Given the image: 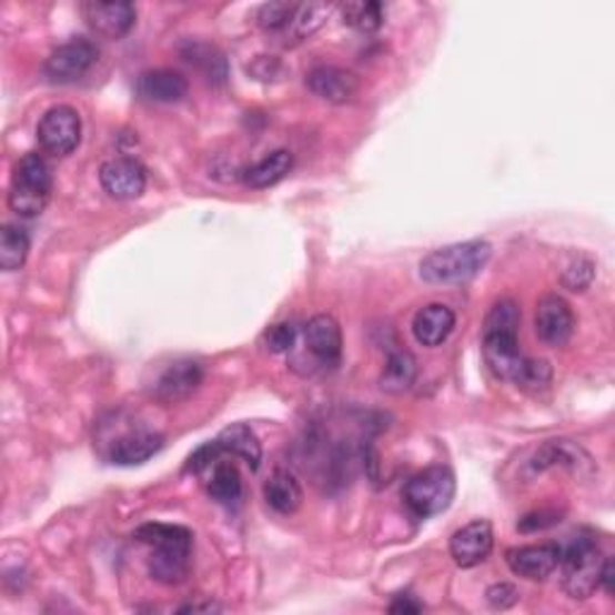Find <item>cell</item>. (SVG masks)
<instances>
[{
	"label": "cell",
	"mask_w": 615,
	"mask_h": 615,
	"mask_svg": "<svg viewBox=\"0 0 615 615\" xmlns=\"http://www.w3.org/2000/svg\"><path fill=\"white\" fill-rule=\"evenodd\" d=\"M204 380L200 361L175 359L161 371L152 385V397L161 404H179L193 397Z\"/></svg>",
	"instance_id": "9c48e42d"
},
{
	"label": "cell",
	"mask_w": 615,
	"mask_h": 615,
	"mask_svg": "<svg viewBox=\"0 0 615 615\" xmlns=\"http://www.w3.org/2000/svg\"><path fill=\"white\" fill-rule=\"evenodd\" d=\"M305 84L315 97L330 104H346L359 94V78L351 70L336 65H320L305 75Z\"/></svg>",
	"instance_id": "ac0fdd59"
},
{
	"label": "cell",
	"mask_w": 615,
	"mask_h": 615,
	"mask_svg": "<svg viewBox=\"0 0 615 615\" xmlns=\"http://www.w3.org/2000/svg\"><path fill=\"white\" fill-rule=\"evenodd\" d=\"M29 255V236L22 226L6 224L0 231V268L6 272L20 270Z\"/></svg>",
	"instance_id": "f1b7e54d"
},
{
	"label": "cell",
	"mask_w": 615,
	"mask_h": 615,
	"mask_svg": "<svg viewBox=\"0 0 615 615\" xmlns=\"http://www.w3.org/2000/svg\"><path fill=\"white\" fill-rule=\"evenodd\" d=\"M561 522V512L558 510H536V512H530V515H524L517 524L520 532H541V530H548V526L558 524Z\"/></svg>",
	"instance_id": "d6a6232c"
},
{
	"label": "cell",
	"mask_w": 615,
	"mask_h": 615,
	"mask_svg": "<svg viewBox=\"0 0 615 615\" xmlns=\"http://www.w3.org/2000/svg\"><path fill=\"white\" fill-rule=\"evenodd\" d=\"M198 611L212 613V611H219V606H214V604H190V606L181 608V613H198Z\"/></svg>",
	"instance_id": "8d00e7d4"
},
{
	"label": "cell",
	"mask_w": 615,
	"mask_h": 615,
	"mask_svg": "<svg viewBox=\"0 0 615 615\" xmlns=\"http://www.w3.org/2000/svg\"><path fill=\"white\" fill-rule=\"evenodd\" d=\"M344 24L354 27L356 32L371 34L385 24V6L377 0H349L340 6Z\"/></svg>",
	"instance_id": "4316f807"
},
{
	"label": "cell",
	"mask_w": 615,
	"mask_h": 615,
	"mask_svg": "<svg viewBox=\"0 0 615 615\" xmlns=\"http://www.w3.org/2000/svg\"><path fill=\"white\" fill-rule=\"evenodd\" d=\"M493 551V526L486 520L468 522L450 538V555L460 567H476Z\"/></svg>",
	"instance_id": "9a60e30c"
},
{
	"label": "cell",
	"mask_w": 615,
	"mask_h": 615,
	"mask_svg": "<svg viewBox=\"0 0 615 615\" xmlns=\"http://www.w3.org/2000/svg\"><path fill=\"white\" fill-rule=\"evenodd\" d=\"M138 92L148 101H157V104H175L188 94V80L181 72L169 68L148 70L138 80Z\"/></svg>",
	"instance_id": "44dd1931"
},
{
	"label": "cell",
	"mask_w": 615,
	"mask_h": 615,
	"mask_svg": "<svg viewBox=\"0 0 615 615\" xmlns=\"http://www.w3.org/2000/svg\"><path fill=\"white\" fill-rule=\"evenodd\" d=\"M330 10L332 8L325 6V3H303V6H299L294 22H291L286 32L282 34L286 47H296V43L305 41L308 37H313L317 29L325 24Z\"/></svg>",
	"instance_id": "83f0119b"
},
{
	"label": "cell",
	"mask_w": 615,
	"mask_h": 615,
	"mask_svg": "<svg viewBox=\"0 0 615 615\" xmlns=\"http://www.w3.org/2000/svg\"><path fill=\"white\" fill-rule=\"evenodd\" d=\"M602 587L606 589V594L615 592V563H613V558L604 561V567H602Z\"/></svg>",
	"instance_id": "d590c367"
},
{
	"label": "cell",
	"mask_w": 615,
	"mask_h": 615,
	"mask_svg": "<svg viewBox=\"0 0 615 615\" xmlns=\"http://www.w3.org/2000/svg\"><path fill=\"white\" fill-rule=\"evenodd\" d=\"M37 140L39 148L56 159L70 157L80 148L82 140L80 113L65 104L49 109L41 115V121L37 125Z\"/></svg>",
	"instance_id": "52a82bcc"
},
{
	"label": "cell",
	"mask_w": 615,
	"mask_h": 615,
	"mask_svg": "<svg viewBox=\"0 0 615 615\" xmlns=\"http://www.w3.org/2000/svg\"><path fill=\"white\" fill-rule=\"evenodd\" d=\"M457 481L447 466H429L406 481L402 491L404 505L414 517L429 520L443 512L455 501Z\"/></svg>",
	"instance_id": "8992f818"
},
{
	"label": "cell",
	"mask_w": 615,
	"mask_h": 615,
	"mask_svg": "<svg viewBox=\"0 0 615 615\" xmlns=\"http://www.w3.org/2000/svg\"><path fill=\"white\" fill-rule=\"evenodd\" d=\"M82 18L94 34L119 41L130 34V29L138 22V8L133 3H99L90 0L82 3Z\"/></svg>",
	"instance_id": "4fadbf2b"
},
{
	"label": "cell",
	"mask_w": 615,
	"mask_h": 615,
	"mask_svg": "<svg viewBox=\"0 0 615 615\" xmlns=\"http://www.w3.org/2000/svg\"><path fill=\"white\" fill-rule=\"evenodd\" d=\"M416 373H419V363L412 351L392 349L385 361L383 375H380V390L387 394H404L414 385Z\"/></svg>",
	"instance_id": "d4e9b609"
},
{
	"label": "cell",
	"mask_w": 615,
	"mask_h": 615,
	"mask_svg": "<svg viewBox=\"0 0 615 615\" xmlns=\"http://www.w3.org/2000/svg\"><path fill=\"white\" fill-rule=\"evenodd\" d=\"M534 330L538 340L546 346H553V349L565 346L575 332L573 308H569V303L558 294L544 296L536 305Z\"/></svg>",
	"instance_id": "7c38bea8"
},
{
	"label": "cell",
	"mask_w": 615,
	"mask_h": 615,
	"mask_svg": "<svg viewBox=\"0 0 615 615\" xmlns=\"http://www.w3.org/2000/svg\"><path fill=\"white\" fill-rule=\"evenodd\" d=\"M161 447H164V435L161 433L130 431L111 443L109 460L119 466H135L159 455Z\"/></svg>",
	"instance_id": "ffe728a7"
},
{
	"label": "cell",
	"mask_w": 615,
	"mask_h": 615,
	"mask_svg": "<svg viewBox=\"0 0 615 615\" xmlns=\"http://www.w3.org/2000/svg\"><path fill=\"white\" fill-rule=\"evenodd\" d=\"M181 56L190 65L198 68L210 82L222 84L226 80V58L222 51L214 49L212 43L185 41L181 49Z\"/></svg>",
	"instance_id": "484cf974"
},
{
	"label": "cell",
	"mask_w": 615,
	"mask_h": 615,
	"mask_svg": "<svg viewBox=\"0 0 615 615\" xmlns=\"http://www.w3.org/2000/svg\"><path fill=\"white\" fill-rule=\"evenodd\" d=\"M99 183L113 200H138L148 188V169L133 157H113L101 164Z\"/></svg>",
	"instance_id": "8fae6325"
},
{
	"label": "cell",
	"mask_w": 615,
	"mask_h": 615,
	"mask_svg": "<svg viewBox=\"0 0 615 615\" xmlns=\"http://www.w3.org/2000/svg\"><path fill=\"white\" fill-rule=\"evenodd\" d=\"M53 179L47 159L37 152L24 154L12 169L8 208L24 219L39 216L51 200Z\"/></svg>",
	"instance_id": "277c9868"
},
{
	"label": "cell",
	"mask_w": 615,
	"mask_h": 615,
	"mask_svg": "<svg viewBox=\"0 0 615 615\" xmlns=\"http://www.w3.org/2000/svg\"><path fill=\"white\" fill-rule=\"evenodd\" d=\"M606 555L589 536H579L567 548H563V589L575 602H587L602 589V567Z\"/></svg>",
	"instance_id": "5b68a950"
},
{
	"label": "cell",
	"mask_w": 615,
	"mask_h": 615,
	"mask_svg": "<svg viewBox=\"0 0 615 615\" xmlns=\"http://www.w3.org/2000/svg\"><path fill=\"white\" fill-rule=\"evenodd\" d=\"M517 589L512 584H493V587L486 592V602L495 611H507L517 604Z\"/></svg>",
	"instance_id": "836d02e7"
},
{
	"label": "cell",
	"mask_w": 615,
	"mask_h": 615,
	"mask_svg": "<svg viewBox=\"0 0 615 615\" xmlns=\"http://www.w3.org/2000/svg\"><path fill=\"white\" fill-rule=\"evenodd\" d=\"M299 340V327L294 322H280V325H272L265 332V342L272 354H286L296 346Z\"/></svg>",
	"instance_id": "1f68e13d"
},
{
	"label": "cell",
	"mask_w": 615,
	"mask_h": 615,
	"mask_svg": "<svg viewBox=\"0 0 615 615\" xmlns=\"http://www.w3.org/2000/svg\"><path fill=\"white\" fill-rule=\"evenodd\" d=\"M294 169V154L289 150H276L268 157H262L255 161L253 167H248L243 173L245 185H251L253 190H265L272 188L280 181H284L286 175Z\"/></svg>",
	"instance_id": "cb8c5ba5"
},
{
	"label": "cell",
	"mask_w": 615,
	"mask_h": 615,
	"mask_svg": "<svg viewBox=\"0 0 615 615\" xmlns=\"http://www.w3.org/2000/svg\"><path fill=\"white\" fill-rule=\"evenodd\" d=\"M296 10L299 3H284V0H280V3H265L258 12V24L270 34H284L296 18Z\"/></svg>",
	"instance_id": "f546056e"
},
{
	"label": "cell",
	"mask_w": 615,
	"mask_h": 615,
	"mask_svg": "<svg viewBox=\"0 0 615 615\" xmlns=\"http://www.w3.org/2000/svg\"><path fill=\"white\" fill-rule=\"evenodd\" d=\"M594 274H596L594 262L587 255H575L565 265V270L561 274V282L569 291H587L594 282Z\"/></svg>",
	"instance_id": "4dcf8cb0"
},
{
	"label": "cell",
	"mask_w": 615,
	"mask_h": 615,
	"mask_svg": "<svg viewBox=\"0 0 615 615\" xmlns=\"http://www.w3.org/2000/svg\"><path fill=\"white\" fill-rule=\"evenodd\" d=\"M140 544L150 546V575L161 584H181L193 565V532L179 524L150 522L135 532Z\"/></svg>",
	"instance_id": "7a4b0ae2"
},
{
	"label": "cell",
	"mask_w": 615,
	"mask_h": 615,
	"mask_svg": "<svg viewBox=\"0 0 615 615\" xmlns=\"http://www.w3.org/2000/svg\"><path fill=\"white\" fill-rule=\"evenodd\" d=\"M265 503L276 512V515H294L303 505V488L301 481L289 468H276V472L262 486Z\"/></svg>",
	"instance_id": "7402d4cb"
},
{
	"label": "cell",
	"mask_w": 615,
	"mask_h": 615,
	"mask_svg": "<svg viewBox=\"0 0 615 615\" xmlns=\"http://www.w3.org/2000/svg\"><path fill=\"white\" fill-rule=\"evenodd\" d=\"M455 325H457V315L452 308H447L445 303H431V305H423L414 315L412 332L421 346L435 349V346H443L450 340V334L455 332Z\"/></svg>",
	"instance_id": "d6986e66"
},
{
	"label": "cell",
	"mask_w": 615,
	"mask_h": 615,
	"mask_svg": "<svg viewBox=\"0 0 615 615\" xmlns=\"http://www.w3.org/2000/svg\"><path fill=\"white\" fill-rule=\"evenodd\" d=\"M216 445L224 450V455L239 457L243 460L248 466H251V472H258L262 464V445L258 441L255 431L248 426V423H231L216 437Z\"/></svg>",
	"instance_id": "603a6c76"
},
{
	"label": "cell",
	"mask_w": 615,
	"mask_h": 615,
	"mask_svg": "<svg viewBox=\"0 0 615 615\" xmlns=\"http://www.w3.org/2000/svg\"><path fill=\"white\" fill-rule=\"evenodd\" d=\"M97 58H99V51L90 39H70L47 58L43 75L56 84L78 82L92 70Z\"/></svg>",
	"instance_id": "ba28073f"
},
{
	"label": "cell",
	"mask_w": 615,
	"mask_h": 615,
	"mask_svg": "<svg viewBox=\"0 0 615 615\" xmlns=\"http://www.w3.org/2000/svg\"><path fill=\"white\" fill-rule=\"evenodd\" d=\"M493 255V245L488 241H464L452 243L437 251L429 253L421 260L419 274L426 284L447 286V284H464L488 265Z\"/></svg>",
	"instance_id": "3957f363"
},
{
	"label": "cell",
	"mask_w": 615,
	"mask_h": 615,
	"mask_svg": "<svg viewBox=\"0 0 615 615\" xmlns=\"http://www.w3.org/2000/svg\"><path fill=\"white\" fill-rule=\"evenodd\" d=\"M222 455H224V450L219 452L212 462L204 464L198 472V476L202 478V486L214 503L231 507V505L241 503L243 481L239 474V466L229 460H222Z\"/></svg>",
	"instance_id": "2e32d148"
},
{
	"label": "cell",
	"mask_w": 615,
	"mask_h": 615,
	"mask_svg": "<svg viewBox=\"0 0 615 615\" xmlns=\"http://www.w3.org/2000/svg\"><path fill=\"white\" fill-rule=\"evenodd\" d=\"M530 466L536 474L561 466L577 476H587V474H592L594 462L577 443L567 441V437H555V441H548L536 450V455L530 462Z\"/></svg>",
	"instance_id": "e0dca14e"
},
{
	"label": "cell",
	"mask_w": 615,
	"mask_h": 615,
	"mask_svg": "<svg viewBox=\"0 0 615 615\" xmlns=\"http://www.w3.org/2000/svg\"><path fill=\"white\" fill-rule=\"evenodd\" d=\"M423 606L414 602L412 594H400L394 602L390 604V613H421Z\"/></svg>",
	"instance_id": "e575fe53"
},
{
	"label": "cell",
	"mask_w": 615,
	"mask_h": 615,
	"mask_svg": "<svg viewBox=\"0 0 615 615\" xmlns=\"http://www.w3.org/2000/svg\"><path fill=\"white\" fill-rule=\"evenodd\" d=\"M303 346L320 369L325 371L336 369L342 361V349H344L340 322L327 313L313 315L303 325Z\"/></svg>",
	"instance_id": "30bf717a"
},
{
	"label": "cell",
	"mask_w": 615,
	"mask_h": 615,
	"mask_svg": "<svg viewBox=\"0 0 615 615\" xmlns=\"http://www.w3.org/2000/svg\"><path fill=\"white\" fill-rule=\"evenodd\" d=\"M520 322L522 311L512 299L493 303L483 320V361L497 380H510L520 390L541 392L551 385L553 371L548 361L530 359L520 349Z\"/></svg>",
	"instance_id": "6da1fadb"
},
{
	"label": "cell",
	"mask_w": 615,
	"mask_h": 615,
	"mask_svg": "<svg viewBox=\"0 0 615 615\" xmlns=\"http://www.w3.org/2000/svg\"><path fill=\"white\" fill-rule=\"evenodd\" d=\"M563 548L558 544H541V546H520L505 553L507 567L517 577L530 582H544L551 577L561 565Z\"/></svg>",
	"instance_id": "5bb4252c"
}]
</instances>
